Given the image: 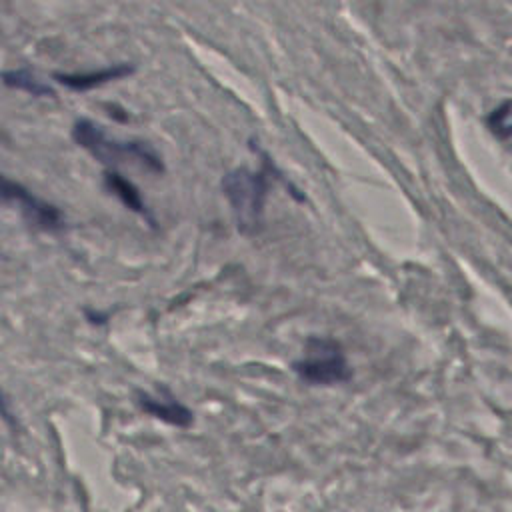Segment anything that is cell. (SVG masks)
Segmentation results:
<instances>
[{
  "mask_svg": "<svg viewBox=\"0 0 512 512\" xmlns=\"http://www.w3.org/2000/svg\"><path fill=\"white\" fill-rule=\"evenodd\" d=\"M296 374L314 386H334L348 382L350 364L342 346L332 338L314 336L306 342L302 356L294 362Z\"/></svg>",
  "mask_w": 512,
  "mask_h": 512,
  "instance_id": "obj_3",
  "label": "cell"
},
{
  "mask_svg": "<svg viewBox=\"0 0 512 512\" xmlns=\"http://www.w3.org/2000/svg\"><path fill=\"white\" fill-rule=\"evenodd\" d=\"M0 200L16 202L26 212V216L40 228L56 230L62 224V214L58 208L40 200L38 196L28 192L22 184H18L6 176H0Z\"/></svg>",
  "mask_w": 512,
  "mask_h": 512,
  "instance_id": "obj_4",
  "label": "cell"
},
{
  "mask_svg": "<svg viewBox=\"0 0 512 512\" xmlns=\"http://www.w3.org/2000/svg\"><path fill=\"white\" fill-rule=\"evenodd\" d=\"M494 132H498L502 138L512 142V106H502L492 118H490Z\"/></svg>",
  "mask_w": 512,
  "mask_h": 512,
  "instance_id": "obj_9",
  "label": "cell"
},
{
  "mask_svg": "<svg viewBox=\"0 0 512 512\" xmlns=\"http://www.w3.org/2000/svg\"><path fill=\"white\" fill-rule=\"evenodd\" d=\"M262 164L258 170L234 168L222 178V192L230 202L236 226L242 234H256L262 226L266 194L280 172L272 160L262 152Z\"/></svg>",
  "mask_w": 512,
  "mask_h": 512,
  "instance_id": "obj_1",
  "label": "cell"
},
{
  "mask_svg": "<svg viewBox=\"0 0 512 512\" xmlns=\"http://www.w3.org/2000/svg\"><path fill=\"white\" fill-rule=\"evenodd\" d=\"M140 404L146 412H150L152 416H158L170 424L184 426L190 422V412L184 406H180L178 402L168 404V402H160L156 398H144V400H140Z\"/></svg>",
  "mask_w": 512,
  "mask_h": 512,
  "instance_id": "obj_8",
  "label": "cell"
},
{
  "mask_svg": "<svg viewBox=\"0 0 512 512\" xmlns=\"http://www.w3.org/2000/svg\"><path fill=\"white\" fill-rule=\"evenodd\" d=\"M106 108H108V112H110V114H112V116H114V118H116V120H120V118H122V122H126V118H128V114H126V112H124V108H120V106H118V104H108V106H106Z\"/></svg>",
  "mask_w": 512,
  "mask_h": 512,
  "instance_id": "obj_10",
  "label": "cell"
},
{
  "mask_svg": "<svg viewBox=\"0 0 512 512\" xmlns=\"http://www.w3.org/2000/svg\"><path fill=\"white\" fill-rule=\"evenodd\" d=\"M0 80L8 86V88H16V90H24L32 96H38V98H54L56 92L40 82L32 70L28 68H16V70H4L0 72Z\"/></svg>",
  "mask_w": 512,
  "mask_h": 512,
  "instance_id": "obj_6",
  "label": "cell"
},
{
  "mask_svg": "<svg viewBox=\"0 0 512 512\" xmlns=\"http://www.w3.org/2000/svg\"><path fill=\"white\" fill-rule=\"evenodd\" d=\"M134 72L132 64H118V66H108V68H98V70H90V72H56L54 80L60 82L62 86L70 88V90H92L100 84L124 78L128 74Z\"/></svg>",
  "mask_w": 512,
  "mask_h": 512,
  "instance_id": "obj_5",
  "label": "cell"
},
{
  "mask_svg": "<svg viewBox=\"0 0 512 512\" xmlns=\"http://www.w3.org/2000/svg\"><path fill=\"white\" fill-rule=\"evenodd\" d=\"M72 138L78 146L88 150L102 164H116V162L132 160L152 172L164 170V162L154 152V148H150L144 142H136V140H132V142L110 140L92 120H86V118L76 120V124L72 126Z\"/></svg>",
  "mask_w": 512,
  "mask_h": 512,
  "instance_id": "obj_2",
  "label": "cell"
},
{
  "mask_svg": "<svg viewBox=\"0 0 512 512\" xmlns=\"http://www.w3.org/2000/svg\"><path fill=\"white\" fill-rule=\"evenodd\" d=\"M104 182L108 186V190L120 198V202L124 206H128L132 212H138V214H146V206H144V200H142V194L138 192V188L126 180L122 174L114 172V170H108L104 174Z\"/></svg>",
  "mask_w": 512,
  "mask_h": 512,
  "instance_id": "obj_7",
  "label": "cell"
}]
</instances>
